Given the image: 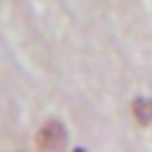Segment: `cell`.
I'll return each instance as SVG.
<instances>
[{
	"mask_svg": "<svg viewBox=\"0 0 152 152\" xmlns=\"http://www.w3.org/2000/svg\"><path fill=\"white\" fill-rule=\"evenodd\" d=\"M36 145L40 150H62L66 145V133H64V126L59 121H48L38 135H36Z\"/></svg>",
	"mask_w": 152,
	"mask_h": 152,
	"instance_id": "cell-1",
	"label": "cell"
},
{
	"mask_svg": "<svg viewBox=\"0 0 152 152\" xmlns=\"http://www.w3.org/2000/svg\"><path fill=\"white\" fill-rule=\"evenodd\" d=\"M133 116H135L142 126H147V124L152 121V102H150V100H138V102L133 104Z\"/></svg>",
	"mask_w": 152,
	"mask_h": 152,
	"instance_id": "cell-2",
	"label": "cell"
}]
</instances>
